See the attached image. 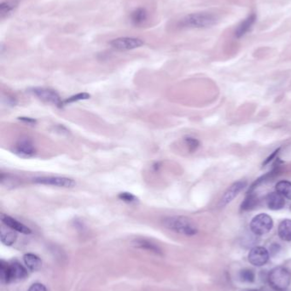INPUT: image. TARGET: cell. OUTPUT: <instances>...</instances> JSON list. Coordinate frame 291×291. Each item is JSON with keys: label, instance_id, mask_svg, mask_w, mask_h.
<instances>
[{"label": "cell", "instance_id": "d6986e66", "mask_svg": "<svg viewBox=\"0 0 291 291\" xmlns=\"http://www.w3.org/2000/svg\"><path fill=\"white\" fill-rule=\"evenodd\" d=\"M146 19H147V12H146V10L142 8L134 10L131 15V20L135 25H141V24L144 23Z\"/></svg>", "mask_w": 291, "mask_h": 291}, {"label": "cell", "instance_id": "9c48e42d", "mask_svg": "<svg viewBox=\"0 0 291 291\" xmlns=\"http://www.w3.org/2000/svg\"><path fill=\"white\" fill-rule=\"evenodd\" d=\"M246 186L247 182L244 181H239L233 183V185L226 190V193H224L221 200L219 201V206H226L228 203H231Z\"/></svg>", "mask_w": 291, "mask_h": 291}, {"label": "cell", "instance_id": "e0dca14e", "mask_svg": "<svg viewBox=\"0 0 291 291\" xmlns=\"http://www.w3.org/2000/svg\"><path fill=\"white\" fill-rule=\"evenodd\" d=\"M1 242L7 246H11L14 244L18 238V234H16V231L12 230L10 227L1 228Z\"/></svg>", "mask_w": 291, "mask_h": 291}, {"label": "cell", "instance_id": "6da1fadb", "mask_svg": "<svg viewBox=\"0 0 291 291\" xmlns=\"http://www.w3.org/2000/svg\"><path fill=\"white\" fill-rule=\"evenodd\" d=\"M219 18L214 14L210 12L193 13L184 17L179 26L185 28H208L214 26L218 22Z\"/></svg>", "mask_w": 291, "mask_h": 291}, {"label": "cell", "instance_id": "f546056e", "mask_svg": "<svg viewBox=\"0 0 291 291\" xmlns=\"http://www.w3.org/2000/svg\"><path fill=\"white\" fill-rule=\"evenodd\" d=\"M19 120H21L22 122L27 123L29 125H35L36 124V120L31 118H26V117H21V118H18Z\"/></svg>", "mask_w": 291, "mask_h": 291}, {"label": "cell", "instance_id": "8992f818", "mask_svg": "<svg viewBox=\"0 0 291 291\" xmlns=\"http://www.w3.org/2000/svg\"><path fill=\"white\" fill-rule=\"evenodd\" d=\"M144 41L137 37H118L110 42L111 47L118 51H130L144 45Z\"/></svg>", "mask_w": 291, "mask_h": 291}, {"label": "cell", "instance_id": "83f0119b", "mask_svg": "<svg viewBox=\"0 0 291 291\" xmlns=\"http://www.w3.org/2000/svg\"><path fill=\"white\" fill-rule=\"evenodd\" d=\"M28 291H47V290L45 288V285L39 284V283H36V284L32 285L30 288L28 289Z\"/></svg>", "mask_w": 291, "mask_h": 291}, {"label": "cell", "instance_id": "4fadbf2b", "mask_svg": "<svg viewBox=\"0 0 291 291\" xmlns=\"http://www.w3.org/2000/svg\"><path fill=\"white\" fill-rule=\"evenodd\" d=\"M283 195L277 192L268 193L266 197V203L271 210H280L285 205V200Z\"/></svg>", "mask_w": 291, "mask_h": 291}, {"label": "cell", "instance_id": "7402d4cb", "mask_svg": "<svg viewBox=\"0 0 291 291\" xmlns=\"http://www.w3.org/2000/svg\"><path fill=\"white\" fill-rule=\"evenodd\" d=\"M0 278L3 284H9V263L0 261Z\"/></svg>", "mask_w": 291, "mask_h": 291}, {"label": "cell", "instance_id": "3957f363", "mask_svg": "<svg viewBox=\"0 0 291 291\" xmlns=\"http://www.w3.org/2000/svg\"><path fill=\"white\" fill-rule=\"evenodd\" d=\"M268 282L271 287L275 291H286L291 285V273L284 267L274 268L269 273Z\"/></svg>", "mask_w": 291, "mask_h": 291}, {"label": "cell", "instance_id": "44dd1931", "mask_svg": "<svg viewBox=\"0 0 291 291\" xmlns=\"http://www.w3.org/2000/svg\"><path fill=\"white\" fill-rule=\"evenodd\" d=\"M136 244L138 247L142 248V249H145L148 251H153L156 254H161V250L158 248V246L152 244L151 242L147 240H144V239H139V240L136 241Z\"/></svg>", "mask_w": 291, "mask_h": 291}, {"label": "cell", "instance_id": "9a60e30c", "mask_svg": "<svg viewBox=\"0 0 291 291\" xmlns=\"http://www.w3.org/2000/svg\"><path fill=\"white\" fill-rule=\"evenodd\" d=\"M277 234L282 240L291 242V219H285L281 221L277 228Z\"/></svg>", "mask_w": 291, "mask_h": 291}, {"label": "cell", "instance_id": "4316f807", "mask_svg": "<svg viewBox=\"0 0 291 291\" xmlns=\"http://www.w3.org/2000/svg\"><path fill=\"white\" fill-rule=\"evenodd\" d=\"M118 198L120 200H122L124 202H127V203H134L137 201V199L136 197L134 196V194H132L130 193H121L118 195Z\"/></svg>", "mask_w": 291, "mask_h": 291}, {"label": "cell", "instance_id": "ffe728a7", "mask_svg": "<svg viewBox=\"0 0 291 291\" xmlns=\"http://www.w3.org/2000/svg\"><path fill=\"white\" fill-rule=\"evenodd\" d=\"M258 203V200L255 195H253L252 193H248L246 199L243 201V203L241 205V209L243 210H252L253 208L257 205Z\"/></svg>", "mask_w": 291, "mask_h": 291}, {"label": "cell", "instance_id": "603a6c76", "mask_svg": "<svg viewBox=\"0 0 291 291\" xmlns=\"http://www.w3.org/2000/svg\"><path fill=\"white\" fill-rule=\"evenodd\" d=\"M240 278L243 280V282H247V283H253L255 279V275L252 270L245 268L240 271Z\"/></svg>", "mask_w": 291, "mask_h": 291}, {"label": "cell", "instance_id": "30bf717a", "mask_svg": "<svg viewBox=\"0 0 291 291\" xmlns=\"http://www.w3.org/2000/svg\"><path fill=\"white\" fill-rule=\"evenodd\" d=\"M15 152L23 158H30L35 154V144L28 137H22L16 144Z\"/></svg>", "mask_w": 291, "mask_h": 291}, {"label": "cell", "instance_id": "ba28073f", "mask_svg": "<svg viewBox=\"0 0 291 291\" xmlns=\"http://www.w3.org/2000/svg\"><path fill=\"white\" fill-rule=\"evenodd\" d=\"M32 92L34 95L40 99L43 102L51 103L53 105L61 107L63 102L61 100V97L58 94L51 89L46 88H34L32 89Z\"/></svg>", "mask_w": 291, "mask_h": 291}, {"label": "cell", "instance_id": "8fae6325", "mask_svg": "<svg viewBox=\"0 0 291 291\" xmlns=\"http://www.w3.org/2000/svg\"><path fill=\"white\" fill-rule=\"evenodd\" d=\"M28 277V270L18 262L13 261L9 264V284L13 282H19Z\"/></svg>", "mask_w": 291, "mask_h": 291}, {"label": "cell", "instance_id": "d4e9b609", "mask_svg": "<svg viewBox=\"0 0 291 291\" xmlns=\"http://www.w3.org/2000/svg\"><path fill=\"white\" fill-rule=\"evenodd\" d=\"M91 98V95L88 93H79L77 95H73L69 98L66 99L64 101V104H68V103H72V102H78V101H83V100H88Z\"/></svg>", "mask_w": 291, "mask_h": 291}, {"label": "cell", "instance_id": "2e32d148", "mask_svg": "<svg viewBox=\"0 0 291 291\" xmlns=\"http://www.w3.org/2000/svg\"><path fill=\"white\" fill-rule=\"evenodd\" d=\"M23 261L26 267L31 271L37 272L42 268L41 259L36 255L31 254V253L24 255Z\"/></svg>", "mask_w": 291, "mask_h": 291}, {"label": "cell", "instance_id": "7c38bea8", "mask_svg": "<svg viewBox=\"0 0 291 291\" xmlns=\"http://www.w3.org/2000/svg\"><path fill=\"white\" fill-rule=\"evenodd\" d=\"M1 220L6 227H10L12 230L18 232V233H21L22 234H30L32 233V230L29 227H27L26 225L21 223L20 221H18V220H16L13 217L2 214Z\"/></svg>", "mask_w": 291, "mask_h": 291}, {"label": "cell", "instance_id": "5b68a950", "mask_svg": "<svg viewBox=\"0 0 291 291\" xmlns=\"http://www.w3.org/2000/svg\"><path fill=\"white\" fill-rule=\"evenodd\" d=\"M34 182L42 185L63 187V188H71L76 186V183L74 180L68 177L61 176H41L36 177L34 179Z\"/></svg>", "mask_w": 291, "mask_h": 291}, {"label": "cell", "instance_id": "f1b7e54d", "mask_svg": "<svg viewBox=\"0 0 291 291\" xmlns=\"http://www.w3.org/2000/svg\"><path fill=\"white\" fill-rule=\"evenodd\" d=\"M279 150H280V148H277V150H275V151L273 152V153H272V155L269 156V157H268V158L265 160V162H264L263 164L264 165H266V164H267L268 163L271 162V161H272V159L276 157V155H277V153H278V152H279Z\"/></svg>", "mask_w": 291, "mask_h": 291}, {"label": "cell", "instance_id": "7a4b0ae2", "mask_svg": "<svg viewBox=\"0 0 291 291\" xmlns=\"http://www.w3.org/2000/svg\"><path fill=\"white\" fill-rule=\"evenodd\" d=\"M163 225L175 233L193 236L197 234V227L191 219L185 217H169L163 220Z\"/></svg>", "mask_w": 291, "mask_h": 291}, {"label": "cell", "instance_id": "277c9868", "mask_svg": "<svg viewBox=\"0 0 291 291\" xmlns=\"http://www.w3.org/2000/svg\"><path fill=\"white\" fill-rule=\"evenodd\" d=\"M273 227L272 218L267 214L261 213L253 217L250 222V229L257 236L268 234Z\"/></svg>", "mask_w": 291, "mask_h": 291}, {"label": "cell", "instance_id": "484cf974", "mask_svg": "<svg viewBox=\"0 0 291 291\" xmlns=\"http://www.w3.org/2000/svg\"><path fill=\"white\" fill-rule=\"evenodd\" d=\"M185 143H186V145L189 147V150L191 151V152H194L195 151L196 149L198 148L199 145H200V143H199V141L195 139V138H193V137H186L185 139Z\"/></svg>", "mask_w": 291, "mask_h": 291}, {"label": "cell", "instance_id": "52a82bcc", "mask_svg": "<svg viewBox=\"0 0 291 291\" xmlns=\"http://www.w3.org/2000/svg\"><path fill=\"white\" fill-rule=\"evenodd\" d=\"M269 251L262 246L253 248L248 255V260L254 267H262L269 261Z\"/></svg>", "mask_w": 291, "mask_h": 291}, {"label": "cell", "instance_id": "ac0fdd59", "mask_svg": "<svg viewBox=\"0 0 291 291\" xmlns=\"http://www.w3.org/2000/svg\"><path fill=\"white\" fill-rule=\"evenodd\" d=\"M276 191L280 193L281 195L291 200V182L289 181H280L276 185Z\"/></svg>", "mask_w": 291, "mask_h": 291}, {"label": "cell", "instance_id": "5bb4252c", "mask_svg": "<svg viewBox=\"0 0 291 291\" xmlns=\"http://www.w3.org/2000/svg\"><path fill=\"white\" fill-rule=\"evenodd\" d=\"M257 17L254 13H252L250 15L249 17H247L246 19L241 22V23L236 27V30H235V36L237 38L243 37L245 36L253 27V25L256 21Z\"/></svg>", "mask_w": 291, "mask_h": 291}, {"label": "cell", "instance_id": "cb8c5ba5", "mask_svg": "<svg viewBox=\"0 0 291 291\" xmlns=\"http://www.w3.org/2000/svg\"><path fill=\"white\" fill-rule=\"evenodd\" d=\"M15 3H10V2H4L1 3L0 5V16L2 18L8 16L9 14L11 13V11L14 10Z\"/></svg>", "mask_w": 291, "mask_h": 291}]
</instances>
